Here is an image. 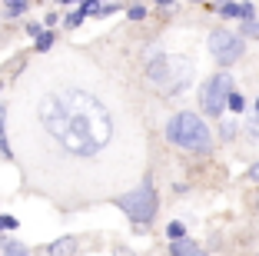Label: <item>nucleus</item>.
Segmentation results:
<instances>
[{
	"mask_svg": "<svg viewBox=\"0 0 259 256\" xmlns=\"http://www.w3.org/2000/svg\"><path fill=\"white\" fill-rule=\"evenodd\" d=\"M57 97H60V103L67 106V113H70V127L80 130L83 136H90V143L97 147V150H103V147L113 140L110 110L100 103L93 93L80 90V87H70V90H60Z\"/></svg>",
	"mask_w": 259,
	"mask_h": 256,
	"instance_id": "f257e3e1",
	"label": "nucleus"
},
{
	"mask_svg": "<svg viewBox=\"0 0 259 256\" xmlns=\"http://www.w3.org/2000/svg\"><path fill=\"white\" fill-rule=\"evenodd\" d=\"M166 140L176 147H183V150H193V153H203L213 147V133H209V127L203 123V117L199 113H176L173 120L166 123Z\"/></svg>",
	"mask_w": 259,
	"mask_h": 256,
	"instance_id": "f03ea898",
	"label": "nucleus"
},
{
	"mask_svg": "<svg viewBox=\"0 0 259 256\" xmlns=\"http://www.w3.org/2000/svg\"><path fill=\"white\" fill-rule=\"evenodd\" d=\"M146 77H150L163 93H183L193 83V63L186 57H156L146 67Z\"/></svg>",
	"mask_w": 259,
	"mask_h": 256,
	"instance_id": "7ed1b4c3",
	"label": "nucleus"
},
{
	"mask_svg": "<svg viewBox=\"0 0 259 256\" xmlns=\"http://www.w3.org/2000/svg\"><path fill=\"white\" fill-rule=\"evenodd\" d=\"M233 77L223 70V74L209 77V80L203 83V90H199V106H203V113H209V117H223V110L229 106V97H233Z\"/></svg>",
	"mask_w": 259,
	"mask_h": 256,
	"instance_id": "20e7f679",
	"label": "nucleus"
},
{
	"mask_svg": "<svg viewBox=\"0 0 259 256\" xmlns=\"http://www.w3.org/2000/svg\"><path fill=\"white\" fill-rule=\"evenodd\" d=\"M116 206H120L130 220H137V223H150V220L156 216V193H153L150 183H143L140 190L120 196V200H116Z\"/></svg>",
	"mask_w": 259,
	"mask_h": 256,
	"instance_id": "39448f33",
	"label": "nucleus"
},
{
	"mask_svg": "<svg viewBox=\"0 0 259 256\" xmlns=\"http://www.w3.org/2000/svg\"><path fill=\"white\" fill-rule=\"evenodd\" d=\"M37 117H40V123L47 127V133L54 136V140H60V136L70 130V113H67V106L60 103V97H57V93H50V97L40 100Z\"/></svg>",
	"mask_w": 259,
	"mask_h": 256,
	"instance_id": "423d86ee",
	"label": "nucleus"
},
{
	"mask_svg": "<svg viewBox=\"0 0 259 256\" xmlns=\"http://www.w3.org/2000/svg\"><path fill=\"white\" fill-rule=\"evenodd\" d=\"M209 53H213L223 67H229V63H236L246 53V40L233 30H213L209 33Z\"/></svg>",
	"mask_w": 259,
	"mask_h": 256,
	"instance_id": "0eeeda50",
	"label": "nucleus"
},
{
	"mask_svg": "<svg viewBox=\"0 0 259 256\" xmlns=\"http://www.w3.org/2000/svg\"><path fill=\"white\" fill-rule=\"evenodd\" d=\"M223 17H243V20H256V7L252 4H223L216 7Z\"/></svg>",
	"mask_w": 259,
	"mask_h": 256,
	"instance_id": "6e6552de",
	"label": "nucleus"
},
{
	"mask_svg": "<svg viewBox=\"0 0 259 256\" xmlns=\"http://www.w3.org/2000/svg\"><path fill=\"white\" fill-rule=\"evenodd\" d=\"M169 253H173V256H206V249H203V246H196L193 240H173Z\"/></svg>",
	"mask_w": 259,
	"mask_h": 256,
	"instance_id": "1a4fd4ad",
	"label": "nucleus"
},
{
	"mask_svg": "<svg viewBox=\"0 0 259 256\" xmlns=\"http://www.w3.org/2000/svg\"><path fill=\"white\" fill-rule=\"evenodd\" d=\"M50 256H73L76 253V240L73 236H63V240H57V243H50V249H47Z\"/></svg>",
	"mask_w": 259,
	"mask_h": 256,
	"instance_id": "9d476101",
	"label": "nucleus"
},
{
	"mask_svg": "<svg viewBox=\"0 0 259 256\" xmlns=\"http://www.w3.org/2000/svg\"><path fill=\"white\" fill-rule=\"evenodd\" d=\"M4 4H7V14L10 17H20L23 10H27V4H30V0H4Z\"/></svg>",
	"mask_w": 259,
	"mask_h": 256,
	"instance_id": "9b49d317",
	"label": "nucleus"
},
{
	"mask_svg": "<svg viewBox=\"0 0 259 256\" xmlns=\"http://www.w3.org/2000/svg\"><path fill=\"white\" fill-rule=\"evenodd\" d=\"M4 256H27V249H23V243L7 240V243H4Z\"/></svg>",
	"mask_w": 259,
	"mask_h": 256,
	"instance_id": "f8f14e48",
	"label": "nucleus"
},
{
	"mask_svg": "<svg viewBox=\"0 0 259 256\" xmlns=\"http://www.w3.org/2000/svg\"><path fill=\"white\" fill-rule=\"evenodd\" d=\"M4 120H7V106H0V153H7V157H10L7 136H4Z\"/></svg>",
	"mask_w": 259,
	"mask_h": 256,
	"instance_id": "ddd939ff",
	"label": "nucleus"
},
{
	"mask_svg": "<svg viewBox=\"0 0 259 256\" xmlns=\"http://www.w3.org/2000/svg\"><path fill=\"white\" fill-rule=\"evenodd\" d=\"M50 44H54V33H50V30L37 33V50H50Z\"/></svg>",
	"mask_w": 259,
	"mask_h": 256,
	"instance_id": "4468645a",
	"label": "nucleus"
},
{
	"mask_svg": "<svg viewBox=\"0 0 259 256\" xmlns=\"http://www.w3.org/2000/svg\"><path fill=\"white\" fill-rule=\"evenodd\" d=\"M220 136H223V140H233V136H236V123H233V120H223Z\"/></svg>",
	"mask_w": 259,
	"mask_h": 256,
	"instance_id": "2eb2a0df",
	"label": "nucleus"
},
{
	"mask_svg": "<svg viewBox=\"0 0 259 256\" xmlns=\"http://www.w3.org/2000/svg\"><path fill=\"white\" fill-rule=\"evenodd\" d=\"M239 33H249V37L259 40V20H243V30Z\"/></svg>",
	"mask_w": 259,
	"mask_h": 256,
	"instance_id": "dca6fc26",
	"label": "nucleus"
},
{
	"mask_svg": "<svg viewBox=\"0 0 259 256\" xmlns=\"http://www.w3.org/2000/svg\"><path fill=\"white\" fill-rule=\"evenodd\" d=\"M246 130H249V133H252V136H259V110H256V113H252L249 120H246Z\"/></svg>",
	"mask_w": 259,
	"mask_h": 256,
	"instance_id": "f3484780",
	"label": "nucleus"
},
{
	"mask_svg": "<svg viewBox=\"0 0 259 256\" xmlns=\"http://www.w3.org/2000/svg\"><path fill=\"white\" fill-rule=\"evenodd\" d=\"M169 240H183V223H169Z\"/></svg>",
	"mask_w": 259,
	"mask_h": 256,
	"instance_id": "a211bd4d",
	"label": "nucleus"
},
{
	"mask_svg": "<svg viewBox=\"0 0 259 256\" xmlns=\"http://www.w3.org/2000/svg\"><path fill=\"white\" fill-rule=\"evenodd\" d=\"M143 17H146V7H143V4L130 7V20H143Z\"/></svg>",
	"mask_w": 259,
	"mask_h": 256,
	"instance_id": "6ab92c4d",
	"label": "nucleus"
},
{
	"mask_svg": "<svg viewBox=\"0 0 259 256\" xmlns=\"http://www.w3.org/2000/svg\"><path fill=\"white\" fill-rule=\"evenodd\" d=\"M229 110H233V113L243 110V97H239V93H233V97H229Z\"/></svg>",
	"mask_w": 259,
	"mask_h": 256,
	"instance_id": "aec40b11",
	"label": "nucleus"
},
{
	"mask_svg": "<svg viewBox=\"0 0 259 256\" xmlns=\"http://www.w3.org/2000/svg\"><path fill=\"white\" fill-rule=\"evenodd\" d=\"M113 10H116V4H100L93 14H97V17H107V14H113Z\"/></svg>",
	"mask_w": 259,
	"mask_h": 256,
	"instance_id": "412c9836",
	"label": "nucleus"
},
{
	"mask_svg": "<svg viewBox=\"0 0 259 256\" xmlns=\"http://www.w3.org/2000/svg\"><path fill=\"white\" fill-rule=\"evenodd\" d=\"M0 230H17V220L14 216H0Z\"/></svg>",
	"mask_w": 259,
	"mask_h": 256,
	"instance_id": "4be33fe9",
	"label": "nucleus"
},
{
	"mask_svg": "<svg viewBox=\"0 0 259 256\" xmlns=\"http://www.w3.org/2000/svg\"><path fill=\"white\" fill-rule=\"evenodd\" d=\"M249 180H252V183H259V163H252V166H249Z\"/></svg>",
	"mask_w": 259,
	"mask_h": 256,
	"instance_id": "5701e85b",
	"label": "nucleus"
},
{
	"mask_svg": "<svg viewBox=\"0 0 259 256\" xmlns=\"http://www.w3.org/2000/svg\"><path fill=\"white\" fill-rule=\"evenodd\" d=\"M113 256H133V253H126V249H116V253Z\"/></svg>",
	"mask_w": 259,
	"mask_h": 256,
	"instance_id": "b1692460",
	"label": "nucleus"
},
{
	"mask_svg": "<svg viewBox=\"0 0 259 256\" xmlns=\"http://www.w3.org/2000/svg\"><path fill=\"white\" fill-rule=\"evenodd\" d=\"M156 4H160V7H169V4H173V0H156Z\"/></svg>",
	"mask_w": 259,
	"mask_h": 256,
	"instance_id": "393cba45",
	"label": "nucleus"
},
{
	"mask_svg": "<svg viewBox=\"0 0 259 256\" xmlns=\"http://www.w3.org/2000/svg\"><path fill=\"white\" fill-rule=\"evenodd\" d=\"M60 4H73V0H60Z\"/></svg>",
	"mask_w": 259,
	"mask_h": 256,
	"instance_id": "a878e982",
	"label": "nucleus"
},
{
	"mask_svg": "<svg viewBox=\"0 0 259 256\" xmlns=\"http://www.w3.org/2000/svg\"><path fill=\"white\" fill-rule=\"evenodd\" d=\"M256 110H259V97H256Z\"/></svg>",
	"mask_w": 259,
	"mask_h": 256,
	"instance_id": "bb28decb",
	"label": "nucleus"
}]
</instances>
